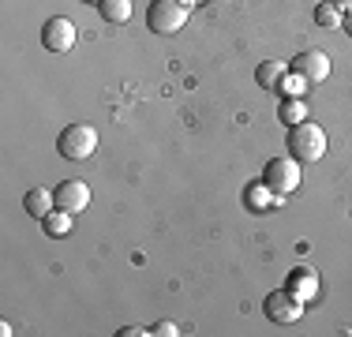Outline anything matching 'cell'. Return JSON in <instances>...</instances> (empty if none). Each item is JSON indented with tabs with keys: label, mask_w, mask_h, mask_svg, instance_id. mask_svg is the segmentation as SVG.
<instances>
[{
	"label": "cell",
	"mask_w": 352,
	"mask_h": 337,
	"mask_svg": "<svg viewBox=\"0 0 352 337\" xmlns=\"http://www.w3.org/2000/svg\"><path fill=\"white\" fill-rule=\"evenodd\" d=\"M72 221H75V214H68V210H53L49 217H41V229H45L49 236H68Z\"/></svg>",
	"instance_id": "cell-16"
},
{
	"label": "cell",
	"mask_w": 352,
	"mask_h": 337,
	"mask_svg": "<svg viewBox=\"0 0 352 337\" xmlns=\"http://www.w3.org/2000/svg\"><path fill=\"white\" fill-rule=\"evenodd\" d=\"M315 23L322 30H341V27H345V12H341L333 0H322V4L315 8Z\"/></svg>",
	"instance_id": "cell-13"
},
{
	"label": "cell",
	"mask_w": 352,
	"mask_h": 337,
	"mask_svg": "<svg viewBox=\"0 0 352 337\" xmlns=\"http://www.w3.org/2000/svg\"><path fill=\"white\" fill-rule=\"evenodd\" d=\"M75 41H79V30H75V23L68 15H53V19L41 27V45H45L49 53H72Z\"/></svg>",
	"instance_id": "cell-5"
},
{
	"label": "cell",
	"mask_w": 352,
	"mask_h": 337,
	"mask_svg": "<svg viewBox=\"0 0 352 337\" xmlns=\"http://www.w3.org/2000/svg\"><path fill=\"white\" fill-rule=\"evenodd\" d=\"M150 334H157V337H176V334H180V326H176V323H157Z\"/></svg>",
	"instance_id": "cell-18"
},
{
	"label": "cell",
	"mask_w": 352,
	"mask_h": 337,
	"mask_svg": "<svg viewBox=\"0 0 352 337\" xmlns=\"http://www.w3.org/2000/svg\"><path fill=\"white\" fill-rule=\"evenodd\" d=\"M244 202H248V210H255V214H263V210H270V206H278L281 195H274L270 188H266V180H255L251 188L244 191Z\"/></svg>",
	"instance_id": "cell-12"
},
{
	"label": "cell",
	"mask_w": 352,
	"mask_h": 337,
	"mask_svg": "<svg viewBox=\"0 0 352 337\" xmlns=\"http://www.w3.org/2000/svg\"><path fill=\"white\" fill-rule=\"evenodd\" d=\"M278 120L285 124V128H296V124H304V120H307V105H304V98H285V101H281V109H278Z\"/></svg>",
	"instance_id": "cell-14"
},
{
	"label": "cell",
	"mask_w": 352,
	"mask_h": 337,
	"mask_svg": "<svg viewBox=\"0 0 352 337\" xmlns=\"http://www.w3.org/2000/svg\"><path fill=\"white\" fill-rule=\"evenodd\" d=\"M188 15H191V8L184 0H154L146 8V27L154 34H176L188 27Z\"/></svg>",
	"instance_id": "cell-2"
},
{
	"label": "cell",
	"mask_w": 352,
	"mask_h": 337,
	"mask_svg": "<svg viewBox=\"0 0 352 337\" xmlns=\"http://www.w3.org/2000/svg\"><path fill=\"white\" fill-rule=\"evenodd\" d=\"M263 307H266V318H270V323L292 326V323H300V315H304L307 303H304V300H296L289 289H278V292H270V296H266Z\"/></svg>",
	"instance_id": "cell-6"
},
{
	"label": "cell",
	"mask_w": 352,
	"mask_h": 337,
	"mask_svg": "<svg viewBox=\"0 0 352 337\" xmlns=\"http://www.w3.org/2000/svg\"><path fill=\"white\" fill-rule=\"evenodd\" d=\"M184 4H188V8H195V4H206V0H184Z\"/></svg>",
	"instance_id": "cell-22"
},
{
	"label": "cell",
	"mask_w": 352,
	"mask_h": 337,
	"mask_svg": "<svg viewBox=\"0 0 352 337\" xmlns=\"http://www.w3.org/2000/svg\"><path fill=\"white\" fill-rule=\"evenodd\" d=\"M341 30H345V34H352V12L345 15V27H341Z\"/></svg>",
	"instance_id": "cell-21"
},
{
	"label": "cell",
	"mask_w": 352,
	"mask_h": 337,
	"mask_svg": "<svg viewBox=\"0 0 352 337\" xmlns=\"http://www.w3.org/2000/svg\"><path fill=\"white\" fill-rule=\"evenodd\" d=\"M23 210H27L30 217H38V221H41V217H49L56 210L53 191H49V188H30L27 195H23Z\"/></svg>",
	"instance_id": "cell-10"
},
{
	"label": "cell",
	"mask_w": 352,
	"mask_h": 337,
	"mask_svg": "<svg viewBox=\"0 0 352 337\" xmlns=\"http://www.w3.org/2000/svg\"><path fill=\"white\" fill-rule=\"evenodd\" d=\"M307 87H311V83H307L300 72H289V75L281 79L278 94H281V98H304V94H307Z\"/></svg>",
	"instance_id": "cell-17"
},
{
	"label": "cell",
	"mask_w": 352,
	"mask_h": 337,
	"mask_svg": "<svg viewBox=\"0 0 352 337\" xmlns=\"http://www.w3.org/2000/svg\"><path fill=\"white\" fill-rule=\"evenodd\" d=\"M79 4H102V0H79Z\"/></svg>",
	"instance_id": "cell-23"
},
{
	"label": "cell",
	"mask_w": 352,
	"mask_h": 337,
	"mask_svg": "<svg viewBox=\"0 0 352 337\" xmlns=\"http://www.w3.org/2000/svg\"><path fill=\"white\" fill-rule=\"evenodd\" d=\"M56 150L68 162H82V157H90L98 150V131L90 124H68L60 131V139H56Z\"/></svg>",
	"instance_id": "cell-4"
},
{
	"label": "cell",
	"mask_w": 352,
	"mask_h": 337,
	"mask_svg": "<svg viewBox=\"0 0 352 337\" xmlns=\"http://www.w3.org/2000/svg\"><path fill=\"white\" fill-rule=\"evenodd\" d=\"M292 72H300L307 83H322L330 75V56L322 49H304L300 56H292Z\"/></svg>",
	"instance_id": "cell-8"
},
{
	"label": "cell",
	"mask_w": 352,
	"mask_h": 337,
	"mask_svg": "<svg viewBox=\"0 0 352 337\" xmlns=\"http://www.w3.org/2000/svg\"><path fill=\"white\" fill-rule=\"evenodd\" d=\"M289 72H292V67L285 64V61H263V64L255 67V83H258L263 90H278L281 79H285Z\"/></svg>",
	"instance_id": "cell-11"
},
{
	"label": "cell",
	"mask_w": 352,
	"mask_h": 337,
	"mask_svg": "<svg viewBox=\"0 0 352 337\" xmlns=\"http://www.w3.org/2000/svg\"><path fill=\"white\" fill-rule=\"evenodd\" d=\"M139 334H150V330H142V326H124L120 337H139Z\"/></svg>",
	"instance_id": "cell-19"
},
{
	"label": "cell",
	"mask_w": 352,
	"mask_h": 337,
	"mask_svg": "<svg viewBox=\"0 0 352 337\" xmlns=\"http://www.w3.org/2000/svg\"><path fill=\"white\" fill-rule=\"evenodd\" d=\"M289 154L296 162H322L326 154V131L315 120H304L296 128H289Z\"/></svg>",
	"instance_id": "cell-1"
},
{
	"label": "cell",
	"mask_w": 352,
	"mask_h": 337,
	"mask_svg": "<svg viewBox=\"0 0 352 337\" xmlns=\"http://www.w3.org/2000/svg\"><path fill=\"white\" fill-rule=\"evenodd\" d=\"M56 199V210H68V214H82L90 206V188L82 180H64L60 188L53 191Z\"/></svg>",
	"instance_id": "cell-7"
},
{
	"label": "cell",
	"mask_w": 352,
	"mask_h": 337,
	"mask_svg": "<svg viewBox=\"0 0 352 337\" xmlns=\"http://www.w3.org/2000/svg\"><path fill=\"white\" fill-rule=\"evenodd\" d=\"M333 4H338V8H341V12H345V15L352 12V0H333Z\"/></svg>",
	"instance_id": "cell-20"
},
{
	"label": "cell",
	"mask_w": 352,
	"mask_h": 337,
	"mask_svg": "<svg viewBox=\"0 0 352 337\" xmlns=\"http://www.w3.org/2000/svg\"><path fill=\"white\" fill-rule=\"evenodd\" d=\"M263 180H266V188L274 191V195H292V191L300 188V180H304V176H300V162L296 157H270V162H266V168H263Z\"/></svg>",
	"instance_id": "cell-3"
},
{
	"label": "cell",
	"mask_w": 352,
	"mask_h": 337,
	"mask_svg": "<svg viewBox=\"0 0 352 337\" xmlns=\"http://www.w3.org/2000/svg\"><path fill=\"white\" fill-rule=\"evenodd\" d=\"M285 289H289L296 300L311 303V300L318 296V274H315L311 266H296V270L289 274V285H285Z\"/></svg>",
	"instance_id": "cell-9"
},
{
	"label": "cell",
	"mask_w": 352,
	"mask_h": 337,
	"mask_svg": "<svg viewBox=\"0 0 352 337\" xmlns=\"http://www.w3.org/2000/svg\"><path fill=\"white\" fill-rule=\"evenodd\" d=\"M98 12H102L105 23H128L135 8H131V0H102V4H98Z\"/></svg>",
	"instance_id": "cell-15"
}]
</instances>
